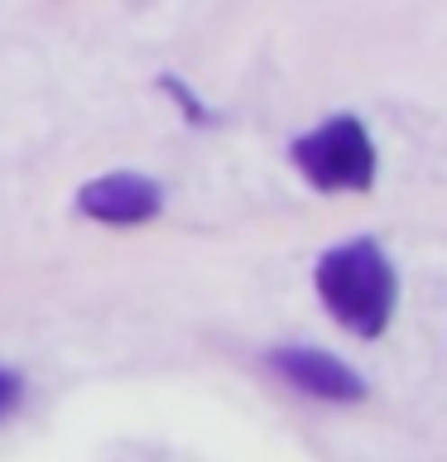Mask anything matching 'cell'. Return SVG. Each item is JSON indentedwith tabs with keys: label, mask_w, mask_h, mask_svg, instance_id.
<instances>
[{
	"label": "cell",
	"mask_w": 447,
	"mask_h": 462,
	"mask_svg": "<svg viewBox=\"0 0 447 462\" xmlns=\"http://www.w3.org/2000/svg\"><path fill=\"white\" fill-rule=\"evenodd\" d=\"M78 208L92 217V222L106 226H135L150 222V217L164 208V188L144 173H106V179H92L78 193Z\"/></svg>",
	"instance_id": "4"
},
{
	"label": "cell",
	"mask_w": 447,
	"mask_h": 462,
	"mask_svg": "<svg viewBox=\"0 0 447 462\" xmlns=\"http://www.w3.org/2000/svg\"><path fill=\"white\" fill-rule=\"evenodd\" d=\"M14 400H20V375H14V371H0V414H10Z\"/></svg>",
	"instance_id": "5"
},
{
	"label": "cell",
	"mask_w": 447,
	"mask_h": 462,
	"mask_svg": "<svg viewBox=\"0 0 447 462\" xmlns=\"http://www.w3.org/2000/svg\"><path fill=\"white\" fill-rule=\"evenodd\" d=\"M317 299L356 337H380L395 318L399 280L370 236H356L317 260Z\"/></svg>",
	"instance_id": "1"
},
{
	"label": "cell",
	"mask_w": 447,
	"mask_h": 462,
	"mask_svg": "<svg viewBox=\"0 0 447 462\" xmlns=\"http://www.w3.org/2000/svg\"><path fill=\"white\" fill-rule=\"evenodd\" d=\"M294 164L317 193H366L375 183V144L356 116H332L294 144Z\"/></svg>",
	"instance_id": "2"
},
{
	"label": "cell",
	"mask_w": 447,
	"mask_h": 462,
	"mask_svg": "<svg viewBox=\"0 0 447 462\" xmlns=\"http://www.w3.org/2000/svg\"><path fill=\"white\" fill-rule=\"evenodd\" d=\"M269 366L313 400H332V404L366 400V381H360L346 361L317 352V346H279V352H269Z\"/></svg>",
	"instance_id": "3"
}]
</instances>
